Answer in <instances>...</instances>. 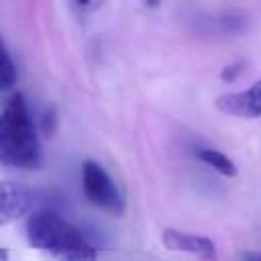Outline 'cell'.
<instances>
[{"label": "cell", "mask_w": 261, "mask_h": 261, "mask_svg": "<svg viewBox=\"0 0 261 261\" xmlns=\"http://www.w3.org/2000/svg\"><path fill=\"white\" fill-rule=\"evenodd\" d=\"M27 241L53 261H96L98 249L53 210H37L27 220Z\"/></svg>", "instance_id": "6da1fadb"}, {"label": "cell", "mask_w": 261, "mask_h": 261, "mask_svg": "<svg viewBox=\"0 0 261 261\" xmlns=\"http://www.w3.org/2000/svg\"><path fill=\"white\" fill-rule=\"evenodd\" d=\"M41 159V145L24 94L16 92L6 100L0 116V161L16 169H37Z\"/></svg>", "instance_id": "7a4b0ae2"}, {"label": "cell", "mask_w": 261, "mask_h": 261, "mask_svg": "<svg viewBox=\"0 0 261 261\" xmlns=\"http://www.w3.org/2000/svg\"><path fill=\"white\" fill-rule=\"evenodd\" d=\"M82 188H84L86 198L94 206H98L110 214H120L124 210V198H122L120 190L116 188V184L112 181L108 171L92 159L84 161V165H82Z\"/></svg>", "instance_id": "3957f363"}, {"label": "cell", "mask_w": 261, "mask_h": 261, "mask_svg": "<svg viewBox=\"0 0 261 261\" xmlns=\"http://www.w3.org/2000/svg\"><path fill=\"white\" fill-rule=\"evenodd\" d=\"M216 108L237 118H261V80L247 90L218 96Z\"/></svg>", "instance_id": "277c9868"}, {"label": "cell", "mask_w": 261, "mask_h": 261, "mask_svg": "<svg viewBox=\"0 0 261 261\" xmlns=\"http://www.w3.org/2000/svg\"><path fill=\"white\" fill-rule=\"evenodd\" d=\"M163 247L169 251H179V253H188L194 255L202 261H216L218 259V251L212 239L202 237V234H192V232H181L175 228H167L161 234Z\"/></svg>", "instance_id": "5b68a950"}, {"label": "cell", "mask_w": 261, "mask_h": 261, "mask_svg": "<svg viewBox=\"0 0 261 261\" xmlns=\"http://www.w3.org/2000/svg\"><path fill=\"white\" fill-rule=\"evenodd\" d=\"M33 194L22 184L2 181V206H0V224H8L27 214L31 208Z\"/></svg>", "instance_id": "8992f818"}, {"label": "cell", "mask_w": 261, "mask_h": 261, "mask_svg": "<svg viewBox=\"0 0 261 261\" xmlns=\"http://www.w3.org/2000/svg\"><path fill=\"white\" fill-rule=\"evenodd\" d=\"M196 155H198V159H200L202 163L210 165V167L216 169L220 175H224V177H234V175H237V165H234L232 159L226 157L222 151H216V149H212V147H206V149H200Z\"/></svg>", "instance_id": "52a82bcc"}, {"label": "cell", "mask_w": 261, "mask_h": 261, "mask_svg": "<svg viewBox=\"0 0 261 261\" xmlns=\"http://www.w3.org/2000/svg\"><path fill=\"white\" fill-rule=\"evenodd\" d=\"M16 82V67H14V61L8 53L6 47H2V57H0V88L2 90H8L12 88V84Z\"/></svg>", "instance_id": "ba28073f"}, {"label": "cell", "mask_w": 261, "mask_h": 261, "mask_svg": "<svg viewBox=\"0 0 261 261\" xmlns=\"http://www.w3.org/2000/svg\"><path fill=\"white\" fill-rule=\"evenodd\" d=\"M41 124H43V133H45L47 137L55 133V128H57V112H55V106H49V108L45 110Z\"/></svg>", "instance_id": "9c48e42d"}, {"label": "cell", "mask_w": 261, "mask_h": 261, "mask_svg": "<svg viewBox=\"0 0 261 261\" xmlns=\"http://www.w3.org/2000/svg\"><path fill=\"white\" fill-rule=\"evenodd\" d=\"M241 71H243V61H234V63H228L222 67L220 77H222V82H234Z\"/></svg>", "instance_id": "30bf717a"}, {"label": "cell", "mask_w": 261, "mask_h": 261, "mask_svg": "<svg viewBox=\"0 0 261 261\" xmlns=\"http://www.w3.org/2000/svg\"><path fill=\"white\" fill-rule=\"evenodd\" d=\"M241 261H261V251H247L241 255Z\"/></svg>", "instance_id": "8fae6325"}]
</instances>
